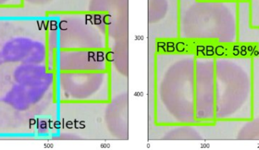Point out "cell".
Segmentation results:
<instances>
[{
	"instance_id": "cell-1",
	"label": "cell",
	"mask_w": 259,
	"mask_h": 150,
	"mask_svg": "<svg viewBox=\"0 0 259 150\" xmlns=\"http://www.w3.org/2000/svg\"><path fill=\"white\" fill-rule=\"evenodd\" d=\"M215 123H237L259 114V58L214 57L213 77Z\"/></svg>"
},
{
	"instance_id": "cell-2",
	"label": "cell",
	"mask_w": 259,
	"mask_h": 150,
	"mask_svg": "<svg viewBox=\"0 0 259 150\" xmlns=\"http://www.w3.org/2000/svg\"><path fill=\"white\" fill-rule=\"evenodd\" d=\"M237 138L240 140H259V114L251 120L243 122Z\"/></svg>"
},
{
	"instance_id": "cell-3",
	"label": "cell",
	"mask_w": 259,
	"mask_h": 150,
	"mask_svg": "<svg viewBox=\"0 0 259 150\" xmlns=\"http://www.w3.org/2000/svg\"><path fill=\"white\" fill-rule=\"evenodd\" d=\"M5 64H6V63H4L3 58H2L1 56H0V69H1Z\"/></svg>"
}]
</instances>
